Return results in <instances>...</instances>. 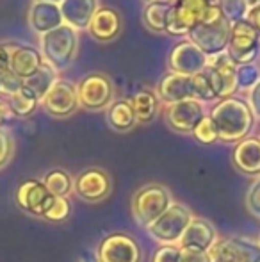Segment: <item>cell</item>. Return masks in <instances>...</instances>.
Instances as JSON below:
<instances>
[{"instance_id": "obj_1", "label": "cell", "mask_w": 260, "mask_h": 262, "mask_svg": "<svg viewBox=\"0 0 260 262\" xmlns=\"http://www.w3.org/2000/svg\"><path fill=\"white\" fill-rule=\"evenodd\" d=\"M207 114L216 125L219 141L228 143V145H237L243 139L250 138L255 121H257L248 100L239 97L218 100Z\"/></svg>"}, {"instance_id": "obj_2", "label": "cell", "mask_w": 260, "mask_h": 262, "mask_svg": "<svg viewBox=\"0 0 260 262\" xmlns=\"http://www.w3.org/2000/svg\"><path fill=\"white\" fill-rule=\"evenodd\" d=\"M173 204L170 189L162 184H146L134 193L130 202L132 216L137 225L148 228L155 220H159Z\"/></svg>"}, {"instance_id": "obj_3", "label": "cell", "mask_w": 260, "mask_h": 262, "mask_svg": "<svg viewBox=\"0 0 260 262\" xmlns=\"http://www.w3.org/2000/svg\"><path fill=\"white\" fill-rule=\"evenodd\" d=\"M79 50V34L69 25H61L41 36V54L56 72H63L73 62Z\"/></svg>"}, {"instance_id": "obj_4", "label": "cell", "mask_w": 260, "mask_h": 262, "mask_svg": "<svg viewBox=\"0 0 260 262\" xmlns=\"http://www.w3.org/2000/svg\"><path fill=\"white\" fill-rule=\"evenodd\" d=\"M193 220V212L187 205L173 202L171 207L150 225L146 230L159 245H178L187 225Z\"/></svg>"}, {"instance_id": "obj_5", "label": "cell", "mask_w": 260, "mask_h": 262, "mask_svg": "<svg viewBox=\"0 0 260 262\" xmlns=\"http://www.w3.org/2000/svg\"><path fill=\"white\" fill-rule=\"evenodd\" d=\"M212 2L214 0H175L170 9L166 32L177 38L187 36L196 25L201 24Z\"/></svg>"}, {"instance_id": "obj_6", "label": "cell", "mask_w": 260, "mask_h": 262, "mask_svg": "<svg viewBox=\"0 0 260 262\" xmlns=\"http://www.w3.org/2000/svg\"><path fill=\"white\" fill-rule=\"evenodd\" d=\"M80 107L87 111H104L114 102V86L104 73H87L77 82Z\"/></svg>"}, {"instance_id": "obj_7", "label": "cell", "mask_w": 260, "mask_h": 262, "mask_svg": "<svg viewBox=\"0 0 260 262\" xmlns=\"http://www.w3.org/2000/svg\"><path fill=\"white\" fill-rule=\"evenodd\" d=\"M226 54L230 55L237 66L241 64H255L260 55V34L248 24L241 20L232 24L230 31V41L226 47Z\"/></svg>"}, {"instance_id": "obj_8", "label": "cell", "mask_w": 260, "mask_h": 262, "mask_svg": "<svg viewBox=\"0 0 260 262\" xmlns=\"http://www.w3.org/2000/svg\"><path fill=\"white\" fill-rule=\"evenodd\" d=\"M208 257L210 262H260V243L241 235L223 237L208 250Z\"/></svg>"}, {"instance_id": "obj_9", "label": "cell", "mask_w": 260, "mask_h": 262, "mask_svg": "<svg viewBox=\"0 0 260 262\" xmlns=\"http://www.w3.org/2000/svg\"><path fill=\"white\" fill-rule=\"evenodd\" d=\"M97 257L100 262H141L143 250L134 235L111 232L98 243Z\"/></svg>"}, {"instance_id": "obj_10", "label": "cell", "mask_w": 260, "mask_h": 262, "mask_svg": "<svg viewBox=\"0 0 260 262\" xmlns=\"http://www.w3.org/2000/svg\"><path fill=\"white\" fill-rule=\"evenodd\" d=\"M230 31H232V24L228 20L210 25L200 24L189 32L187 39L195 43L207 57H214V55L226 52V47L230 41Z\"/></svg>"}, {"instance_id": "obj_11", "label": "cell", "mask_w": 260, "mask_h": 262, "mask_svg": "<svg viewBox=\"0 0 260 262\" xmlns=\"http://www.w3.org/2000/svg\"><path fill=\"white\" fill-rule=\"evenodd\" d=\"M111 191V175L102 168H87L73 179V193L87 204H98L105 200Z\"/></svg>"}, {"instance_id": "obj_12", "label": "cell", "mask_w": 260, "mask_h": 262, "mask_svg": "<svg viewBox=\"0 0 260 262\" xmlns=\"http://www.w3.org/2000/svg\"><path fill=\"white\" fill-rule=\"evenodd\" d=\"M205 73L208 75L212 84V90L216 93L218 100L228 97H235L237 93V80H235V73H237V64L230 59V55L226 52L214 55V57H208L207 68Z\"/></svg>"}, {"instance_id": "obj_13", "label": "cell", "mask_w": 260, "mask_h": 262, "mask_svg": "<svg viewBox=\"0 0 260 262\" xmlns=\"http://www.w3.org/2000/svg\"><path fill=\"white\" fill-rule=\"evenodd\" d=\"M54 200H56V196L46 189L43 180L39 179L23 180L16 189V205L23 212L36 217L45 216Z\"/></svg>"}, {"instance_id": "obj_14", "label": "cell", "mask_w": 260, "mask_h": 262, "mask_svg": "<svg viewBox=\"0 0 260 262\" xmlns=\"http://www.w3.org/2000/svg\"><path fill=\"white\" fill-rule=\"evenodd\" d=\"M208 57L189 39L178 41L168 55V66L170 72L180 73V75L195 77L207 68Z\"/></svg>"}, {"instance_id": "obj_15", "label": "cell", "mask_w": 260, "mask_h": 262, "mask_svg": "<svg viewBox=\"0 0 260 262\" xmlns=\"http://www.w3.org/2000/svg\"><path fill=\"white\" fill-rule=\"evenodd\" d=\"M205 114H207L205 105L196 98H189V100H182L164 107V120H166L168 127L178 134H191Z\"/></svg>"}, {"instance_id": "obj_16", "label": "cell", "mask_w": 260, "mask_h": 262, "mask_svg": "<svg viewBox=\"0 0 260 262\" xmlns=\"http://www.w3.org/2000/svg\"><path fill=\"white\" fill-rule=\"evenodd\" d=\"M41 107L54 118H68L80 107L77 84L66 79H57L41 100Z\"/></svg>"}, {"instance_id": "obj_17", "label": "cell", "mask_w": 260, "mask_h": 262, "mask_svg": "<svg viewBox=\"0 0 260 262\" xmlns=\"http://www.w3.org/2000/svg\"><path fill=\"white\" fill-rule=\"evenodd\" d=\"M218 241V230L208 220L200 216H193L191 223L187 225L184 235H182L180 246L182 250H195V252H207Z\"/></svg>"}, {"instance_id": "obj_18", "label": "cell", "mask_w": 260, "mask_h": 262, "mask_svg": "<svg viewBox=\"0 0 260 262\" xmlns=\"http://www.w3.org/2000/svg\"><path fill=\"white\" fill-rule=\"evenodd\" d=\"M232 164L243 175L260 177V138L250 136L237 143L232 150Z\"/></svg>"}, {"instance_id": "obj_19", "label": "cell", "mask_w": 260, "mask_h": 262, "mask_svg": "<svg viewBox=\"0 0 260 262\" xmlns=\"http://www.w3.org/2000/svg\"><path fill=\"white\" fill-rule=\"evenodd\" d=\"M157 97L166 105L195 98V95H193V77L173 72L166 73L160 79L159 88H157Z\"/></svg>"}, {"instance_id": "obj_20", "label": "cell", "mask_w": 260, "mask_h": 262, "mask_svg": "<svg viewBox=\"0 0 260 262\" xmlns=\"http://www.w3.org/2000/svg\"><path fill=\"white\" fill-rule=\"evenodd\" d=\"M87 31H89L91 38L97 39V41L100 43L112 41L122 32V16L112 7L102 6L94 13Z\"/></svg>"}, {"instance_id": "obj_21", "label": "cell", "mask_w": 260, "mask_h": 262, "mask_svg": "<svg viewBox=\"0 0 260 262\" xmlns=\"http://www.w3.org/2000/svg\"><path fill=\"white\" fill-rule=\"evenodd\" d=\"M29 24L39 36L54 31L64 24L61 7L56 2H32L29 11Z\"/></svg>"}, {"instance_id": "obj_22", "label": "cell", "mask_w": 260, "mask_h": 262, "mask_svg": "<svg viewBox=\"0 0 260 262\" xmlns=\"http://www.w3.org/2000/svg\"><path fill=\"white\" fill-rule=\"evenodd\" d=\"M45 62L41 50L31 45H20L14 43V49L11 52V64L9 70L21 80H27L39 70V66Z\"/></svg>"}, {"instance_id": "obj_23", "label": "cell", "mask_w": 260, "mask_h": 262, "mask_svg": "<svg viewBox=\"0 0 260 262\" xmlns=\"http://www.w3.org/2000/svg\"><path fill=\"white\" fill-rule=\"evenodd\" d=\"M59 7L64 25H69L72 29L79 31V29L89 27L100 6H98V0H61Z\"/></svg>"}, {"instance_id": "obj_24", "label": "cell", "mask_w": 260, "mask_h": 262, "mask_svg": "<svg viewBox=\"0 0 260 262\" xmlns=\"http://www.w3.org/2000/svg\"><path fill=\"white\" fill-rule=\"evenodd\" d=\"M107 123L116 132H129L137 125L130 98H120L107 107Z\"/></svg>"}, {"instance_id": "obj_25", "label": "cell", "mask_w": 260, "mask_h": 262, "mask_svg": "<svg viewBox=\"0 0 260 262\" xmlns=\"http://www.w3.org/2000/svg\"><path fill=\"white\" fill-rule=\"evenodd\" d=\"M132 107L135 111V118H137V123H152L153 120L159 114V97H157V91L152 90H139L134 97L130 98Z\"/></svg>"}, {"instance_id": "obj_26", "label": "cell", "mask_w": 260, "mask_h": 262, "mask_svg": "<svg viewBox=\"0 0 260 262\" xmlns=\"http://www.w3.org/2000/svg\"><path fill=\"white\" fill-rule=\"evenodd\" d=\"M170 9H171V2H162V0L146 2L145 11H143L145 25L153 32H166Z\"/></svg>"}, {"instance_id": "obj_27", "label": "cell", "mask_w": 260, "mask_h": 262, "mask_svg": "<svg viewBox=\"0 0 260 262\" xmlns=\"http://www.w3.org/2000/svg\"><path fill=\"white\" fill-rule=\"evenodd\" d=\"M7 105H9V111L13 116L29 118L31 114L36 113V109H38L39 105H41V100H39L27 86H23L16 95L7 98Z\"/></svg>"}, {"instance_id": "obj_28", "label": "cell", "mask_w": 260, "mask_h": 262, "mask_svg": "<svg viewBox=\"0 0 260 262\" xmlns=\"http://www.w3.org/2000/svg\"><path fill=\"white\" fill-rule=\"evenodd\" d=\"M57 79H59V77H57L56 70H54L49 62H43L34 75L29 77L27 80H23V86H27L29 90H31L32 93L39 98V100H43L45 95L49 93L50 88L54 86V82H56Z\"/></svg>"}, {"instance_id": "obj_29", "label": "cell", "mask_w": 260, "mask_h": 262, "mask_svg": "<svg viewBox=\"0 0 260 262\" xmlns=\"http://www.w3.org/2000/svg\"><path fill=\"white\" fill-rule=\"evenodd\" d=\"M46 189L59 198H68L73 193V177L63 168H54L43 177Z\"/></svg>"}, {"instance_id": "obj_30", "label": "cell", "mask_w": 260, "mask_h": 262, "mask_svg": "<svg viewBox=\"0 0 260 262\" xmlns=\"http://www.w3.org/2000/svg\"><path fill=\"white\" fill-rule=\"evenodd\" d=\"M216 4L219 6L223 16H225L230 24L244 20L248 11H250L246 0H216Z\"/></svg>"}, {"instance_id": "obj_31", "label": "cell", "mask_w": 260, "mask_h": 262, "mask_svg": "<svg viewBox=\"0 0 260 262\" xmlns=\"http://www.w3.org/2000/svg\"><path fill=\"white\" fill-rule=\"evenodd\" d=\"M193 95H195V98L198 102H201V104L218 102L214 90H212L210 79H208V75L205 73V70L193 77Z\"/></svg>"}, {"instance_id": "obj_32", "label": "cell", "mask_w": 260, "mask_h": 262, "mask_svg": "<svg viewBox=\"0 0 260 262\" xmlns=\"http://www.w3.org/2000/svg\"><path fill=\"white\" fill-rule=\"evenodd\" d=\"M191 136L196 139L200 145H214V143L219 141V136H218V130H216V125L212 123L210 116L205 114L201 118V121L195 127V130L191 132Z\"/></svg>"}, {"instance_id": "obj_33", "label": "cell", "mask_w": 260, "mask_h": 262, "mask_svg": "<svg viewBox=\"0 0 260 262\" xmlns=\"http://www.w3.org/2000/svg\"><path fill=\"white\" fill-rule=\"evenodd\" d=\"M235 80H237V91H250L251 88L260 80V68L257 64H241L237 66V73H235Z\"/></svg>"}, {"instance_id": "obj_34", "label": "cell", "mask_w": 260, "mask_h": 262, "mask_svg": "<svg viewBox=\"0 0 260 262\" xmlns=\"http://www.w3.org/2000/svg\"><path fill=\"white\" fill-rule=\"evenodd\" d=\"M69 214H72V204H69L68 198L56 196V200L50 205V209L46 210L43 220L52 221V223H63V221H66L69 217Z\"/></svg>"}, {"instance_id": "obj_35", "label": "cell", "mask_w": 260, "mask_h": 262, "mask_svg": "<svg viewBox=\"0 0 260 262\" xmlns=\"http://www.w3.org/2000/svg\"><path fill=\"white\" fill-rule=\"evenodd\" d=\"M21 88H23V80L14 75L11 70L0 73V97L9 98L13 95H16Z\"/></svg>"}, {"instance_id": "obj_36", "label": "cell", "mask_w": 260, "mask_h": 262, "mask_svg": "<svg viewBox=\"0 0 260 262\" xmlns=\"http://www.w3.org/2000/svg\"><path fill=\"white\" fill-rule=\"evenodd\" d=\"M182 248L178 245H160L152 253L150 262H180Z\"/></svg>"}, {"instance_id": "obj_37", "label": "cell", "mask_w": 260, "mask_h": 262, "mask_svg": "<svg viewBox=\"0 0 260 262\" xmlns=\"http://www.w3.org/2000/svg\"><path fill=\"white\" fill-rule=\"evenodd\" d=\"M246 209L255 220L260 221V177L253 180L246 193Z\"/></svg>"}, {"instance_id": "obj_38", "label": "cell", "mask_w": 260, "mask_h": 262, "mask_svg": "<svg viewBox=\"0 0 260 262\" xmlns=\"http://www.w3.org/2000/svg\"><path fill=\"white\" fill-rule=\"evenodd\" d=\"M13 152H14V143H13V138L7 134L4 128H0V169L11 161L13 157Z\"/></svg>"}, {"instance_id": "obj_39", "label": "cell", "mask_w": 260, "mask_h": 262, "mask_svg": "<svg viewBox=\"0 0 260 262\" xmlns=\"http://www.w3.org/2000/svg\"><path fill=\"white\" fill-rule=\"evenodd\" d=\"M13 49H14V43H0V73L9 70Z\"/></svg>"}, {"instance_id": "obj_40", "label": "cell", "mask_w": 260, "mask_h": 262, "mask_svg": "<svg viewBox=\"0 0 260 262\" xmlns=\"http://www.w3.org/2000/svg\"><path fill=\"white\" fill-rule=\"evenodd\" d=\"M180 262H210L207 252H195V250H182Z\"/></svg>"}, {"instance_id": "obj_41", "label": "cell", "mask_w": 260, "mask_h": 262, "mask_svg": "<svg viewBox=\"0 0 260 262\" xmlns=\"http://www.w3.org/2000/svg\"><path fill=\"white\" fill-rule=\"evenodd\" d=\"M248 104H250L251 111H253L255 118H260V80L250 90V95H248Z\"/></svg>"}, {"instance_id": "obj_42", "label": "cell", "mask_w": 260, "mask_h": 262, "mask_svg": "<svg viewBox=\"0 0 260 262\" xmlns=\"http://www.w3.org/2000/svg\"><path fill=\"white\" fill-rule=\"evenodd\" d=\"M244 20H246L248 24H250L251 27H253L255 31L260 34V6L250 7V11H248V14H246Z\"/></svg>"}, {"instance_id": "obj_43", "label": "cell", "mask_w": 260, "mask_h": 262, "mask_svg": "<svg viewBox=\"0 0 260 262\" xmlns=\"http://www.w3.org/2000/svg\"><path fill=\"white\" fill-rule=\"evenodd\" d=\"M13 116L9 111V105H7V98L0 97V128L9 121V118Z\"/></svg>"}, {"instance_id": "obj_44", "label": "cell", "mask_w": 260, "mask_h": 262, "mask_svg": "<svg viewBox=\"0 0 260 262\" xmlns=\"http://www.w3.org/2000/svg\"><path fill=\"white\" fill-rule=\"evenodd\" d=\"M79 262H100V260H98L94 252H91V250H82L79 257Z\"/></svg>"}, {"instance_id": "obj_45", "label": "cell", "mask_w": 260, "mask_h": 262, "mask_svg": "<svg viewBox=\"0 0 260 262\" xmlns=\"http://www.w3.org/2000/svg\"><path fill=\"white\" fill-rule=\"evenodd\" d=\"M248 7H255V6H260V0H246Z\"/></svg>"}, {"instance_id": "obj_46", "label": "cell", "mask_w": 260, "mask_h": 262, "mask_svg": "<svg viewBox=\"0 0 260 262\" xmlns=\"http://www.w3.org/2000/svg\"><path fill=\"white\" fill-rule=\"evenodd\" d=\"M34 2H56V4H59L61 0H34Z\"/></svg>"}, {"instance_id": "obj_47", "label": "cell", "mask_w": 260, "mask_h": 262, "mask_svg": "<svg viewBox=\"0 0 260 262\" xmlns=\"http://www.w3.org/2000/svg\"><path fill=\"white\" fill-rule=\"evenodd\" d=\"M162 2H171V4H173V2H175V0H162Z\"/></svg>"}, {"instance_id": "obj_48", "label": "cell", "mask_w": 260, "mask_h": 262, "mask_svg": "<svg viewBox=\"0 0 260 262\" xmlns=\"http://www.w3.org/2000/svg\"><path fill=\"white\" fill-rule=\"evenodd\" d=\"M146 2H152V0H146Z\"/></svg>"}, {"instance_id": "obj_49", "label": "cell", "mask_w": 260, "mask_h": 262, "mask_svg": "<svg viewBox=\"0 0 260 262\" xmlns=\"http://www.w3.org/2000/svg\"><path fill=\"white\" fill-rule=\"evenodd\" d=\"M258 243H260V237H258Z\"/></svg>"}]
</instances>
